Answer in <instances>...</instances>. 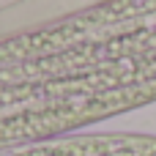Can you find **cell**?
<instances>
[{"instance_id":"6da1fadb","label":"cell","mask_w":156,"mask_h":156,"mask_svg":"<svg viewBox=\"0 0 156 156\" xmlns=\"http://www.w3.org/2000/svg\"><path fill=\"white\" fill-rule=\"evenodd\" d=\"M156 101V0H110L0 41V148Z\"/></svg>"},{"instance_id":"7a4b0ae2","label":"cell","mask_w":156,"mask_h":156,"mask_svg":"<svg viewBox=\"0 0 156 156\" xmlns=\"http://www.w3.org/2000/svg\"><path fill=\"white\" fill-rule=\"evenodd\" d=\"M0 156H156V137L145 134H71L27 145H5Z\"/></svg>"}]
</instances>
